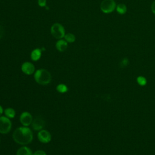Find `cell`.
<instances>
[{
    "mask_svg": "<svg viewBox=\"0 0 155 155\" xmlns=\"http://www.w3.org/2000/svg\"><path fill=\"white\" fill-rule=\"evenodd\" d=\"M46 0H38V5L40 7H45L46 5Z\"/></svg>",
    "mask_w": 155,
    "mask_h": 155,
    "instance_id": "ffe728a7",
    "label": "cell"
},
{
    "mask_svg": "<svg viewBox=\"0 0 155 155\" xmlns=\"http://www.w3.org/2000/svg\"><path fill=\"white\" fill-rule=\"evenodd\" d=\"M151 10H152L153 13L155 15V1L153 2V4L151 5Z\"/></svg>",
    "mask_w": 155,
    "mask_h": 155,
    "instance_id": "7402d4cb",
    "label": "cell"
},
{
    "mask_svg": "<svg viewBox=\"0 0 155 155\" xmlns=\"http://www.w3.org/2000/svg\"><path fill=\"white\" fill-rule=\"evenodd\" d=\"M120 63H121V66L122 67H125V66H127V65L129 63V61H128V59L127 58H125L121 61Z\"/></svg>",
    "mask_w": 155,
    "mask_h": 155,
    "instance_id": "ac0fdd59",
    "label": "cell"
},
{
    "mask_svg": "<svg viewBox=\"0 0 155 155\" xmlns=\"http://www.w3.org/2000/svg\"><path fill=\"white\" fill-rule=\"evenodd\" d=\"M116 10L120 15H124L127 12V7L124 4H119L116 6Z\"/></svg>",
    "mask_w": 155,
    "mask_h": 155,
    "instance_id": "5bb4252c",
    "label": "cell"
},
{
    "mask_svg": "<svg viewBox=\"0 0 155 155\" xmlns=\"http://www.w3.org/2000/svg\"><path fill=\"white\" fill-rule=\"evenodd\" d=\"M33 155H47V154L43 150H37L33 153Z\"/></svg>",
    "mask_w": 155,
    "mask_h": 155,
    "instance_id": "d6986e66",
    "label": "cell"
},
{
    "mask_svg": "<svg viewBox=\"0 0 155 155\" xmlns=\"http://www.w3.org/2000/svg\"><path fill=\"white\" fill-rule=\"evenodd\" d=\"M67 47H68V44L65 40L59 39L56 43V49L61 52L64 51L67 48Z\"/></svg>",
    "mask_w": 155,
    "mask_h": 155,
    "instance_id": "30bf717a",
    "label": "cell"
},
{
    "mask_svg": "<svg viewBox=\"0 0 155 155\" xmlns=\"http://www.w3.org/2000/svg\"><path fill=\"white\" fill-rule=\"evenodd\" d=\"M35 81L42 85L48 84L51 81V76L50 72L44 68L38 69L36 71L34 75Z\"/></svg>",
    "mask_w": 155,
    "mask_h": 155,
    "instance_id": "7a4b0ae2",
    "label": "cell"
},
{
    "mask_svg": "<svg viewBox=\"0 0 155 155\" xmlns=\"http://www.w3.org/2000/svg\"><path fill=\"white\" fill-rule=\"evenodd\" d=\"M56 90L60 93H64L68 91V87L65 84H59L57 85Z\"/></svg>",
    "mask_w": 155,
    "mask_h": 155,
    "instance_id": "9a60e30c",
    "label": "cell"
},
{
    "mask_svg": "<svg viewBox=\"0 0 155 155\" xmlns=\"http://www.w3.org/2000/svg\"><path fill=\"white\" fill-rule=\"evenodd\" d=\"M0 142H1V140H0Z\"/></svg>",
    "mask_w": 155,
    "mask_h": 155,
    "instance_id": "cb8c5ba5",
    "label": "cell"
},
{
    "mask_svg": "<svg viewBox=\"0 0 155 155\" xmlns=\"http://www.w3.org/2000/svg\"><path fill=\"white\" fill-rule=\"evenodd\" d=\"M38 138L39 140L44 143H47L50 142L51 136L50 132L45 130H41L38 133Z\"/></svg>",
    "mask_w": 155,
    "mask_h": 155,
    "instance_id": "52a82bcc",
    "label": "cell"
},
{
    "mask_svg": "<svg viewBox=\"0 0 155 155\" xmlns=\"http://www.w3.org/2000/svg\"><path fill=\"white\" fill-rule=\"evenodd\" d=\"M32 128L35 131H40L45 127V121L41 117H35L31 123Z\"/></svg>",
    "mask_w": 155,
    "mask_h": 155,
    "instance_id": "ba28073f",
    "label": "cell"
},
{
    "mask_svg": "<svg viewBox=\"0 0 155 155\" xmlns=\"http://www.w3.org/2000/svg\"><path fill=\"white\" fill-rule=\"evenodd\" d=\"M50 31L52 36L56 39H62L64 38L65 35L64 27L59 23H54L53 24Z\"/></svg>",
    "mask_w": 155,
    "mask_h": 155,
    "instance_id": "3957f363",
    "label": "cell"
},
{
    "mask_svg": "<svg viewBox=\"0 0 155 155\" xmlns=\"http://www.w3.org/2000/svg\"><path fill=\"white\" fill-rule=\"evenodd\" d=\"M136 81L137 84L140 86H145L147 83V79L142 76H139L138 77H137Z\"/></svg>",
    "mask_w": 155,
    "mask_h": 155,
    "instance_id": "e0dca14e",
    "label": "cell"
},
{
    "mask_svg": "<svg viewBox=\"0 0 155 155\" xmlns=\"http://www.w3.org/2000/svg\"><path fill=\"white\" fill-rule=\"evenodd\" d=\"M35 68L34 65L30 62H25L22 64L21 70L24 74L27 75H30L33 74L35 72Z\"/></svg>",
    "mask_w": 155,
    "mask_h": 155,
    "instance_id": "9c48e42d",
    "label": "cell"
},
{
    "mask_svg": "<svg viewBox=\"0 0 155 155\" xmlns=\"http://www.w3.org/2000/svg\"><path fill=\"white\" fill-rule=\"evenodd\" d=\"M19 120L23 126L28 127L33 122V116L29 112L24 111L20 115Z\"/></svg>",
    "mask_w": 155,
    "mask_h": 155,
    "instance_id": "8992f818",
    "label": "cell"
},
{
    "mask_svg": "<svg viewBox=\"0 0 155 155\" xmlns=\"http://www.w3.org/2000/svg\"><path fill=\"white\" fill-rule=\"evenodd\" d=\"M116 7L113 0H104L101 4V10L105 13H109L114 10Z\"/></svg>",
    "mask_w": 155,
    "mask_h": 155,
    "instance_id": "5b68a950",
    "label": "cell"
},
{
    "mask_svg": "<svg viewBox=\"0 0 155 155\" xmlns=\"http://www.w3.org/2000/svg\"><path fill=\"white\" fill-rule=\"evenodd\" d=\"M3 113V108L0 105V116H1V114H2Z\"/></svg>",
    "mask_w": 155,
    "mask_h": 155,
    "instance_id": "603a6c76",
    "label": "cell"
},
{
    "mask_svg": "<svg viewBox=\"0 0 155 155\" xmlns=\"http://www.w3.org/2000/svg\"><path fill=\"white\" fill-rule=\"evenodd\" d=\"M16 155H33V153L28 147L24 146L18 150Z\"/></svg>",
    "mask_w": 155,
    "mask_h": 155,
    "instance_id": "7c38bea8",
    "label": "cell"
},
{
    "mask_svg": "<svg viewBox=\"0 0 155 155\" xmlns=\"http://www.w3.org/2000/svg\"><path fill=\"white\" fill-rule=\"evenodd\" d=\"M13 138L18 144L25 145L30 143L33 138L31 130L27 127H20L17 128L13 133Z\"/></svg>",
    "mask_w": 155,
    "mask_h": 155,
    "instance_id": "6da1fadb",
    "label": "cell"
},
{
    "mask_svg": "<svg viewBox=\"0 0 155 155\" xmlns=\"http://www.w3.org/2000/svg\"><path fill=\"white\" fill-rule=\"evenodd\" d=\"M41 55H42V50L40 48H35L31 51L30 57L33 61H37L41 58Z\"/></svg>",
    "mask_w": 155,
    "mask_h": 155,
    "instance_id": "8fae6325",
    "label": "cell"
},
{
    "mask_svg": "<svg viewBox=\"0 0 155 155\" xmlns=\"http://www.w3.org/2000/svg\"><path fill=\"white\" fill-rule=\"evenodd\" d=\"M12 122L10 119L6 116H0V133L7 134L12 129Z\"/></svg>",
    "mask_w": 155,
    "mask_h": 155,
    "instance_id": "277c9868",
    "label": "cell"
},
{
    "mask_svg": "<svg viewBox=\"0 0 155 155\" xmlns=\"http://www.w3.org/2000/svg\"><path fill=\"white\" fill-rule=\"evenodd\" d=\"M4 114L5 116L9 119H13L16 115V112L15 110L12 108H7L4 110Z\"/></svg>",
    "mask_w": 155,
    "mask_h": 155,
    "instance_id": "4fadbf2b",
    "label": "cell"
},
{
    "mask_svg": "<svg viewBox=\"0 0 155 155\" xmlns=\"http://www.w3.org/2000/svg\"><path fill=\"white\" fill-rule=\"evenodd\" d=\"M64 39L67 42H73L76 40L75 36L72 33H67L65 34L64 36Z\"/></svg>",
    "mask_w": 155,
    "mask_h": 155,
    "instance_id": "2e32d148",
    "label": "cell"
},
{
    "mask_svg": "<svg viewBox=\"0 0 155 155\" xmlns=\"http://www.w3.org/2000/svg\"><path fill=\"white\" fill-rule=\"evenodd\" d=\"M4 34V29L3 27L0 24V39H1Z\"/></svg>",
    "mask_w": 155,
    "mask_h": 155,
    "instance_id": "44dd1931",
    "label": "cell"
}]
</instances>
